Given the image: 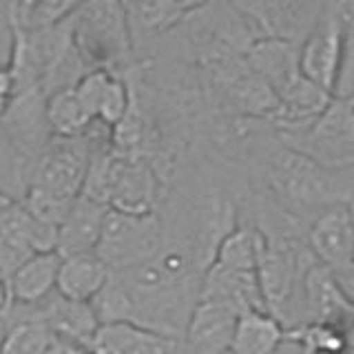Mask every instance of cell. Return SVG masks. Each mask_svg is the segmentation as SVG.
Returning a JSON list of instances; mask_svg holds the SVG:
<instances>
[{"instance_id": "obj_1", "label": "cell", "mask_w": 354, "mask_h": 354, "mask_svg": "<svg viewBox=\"0 0 354 354\" xmlns=\"http://www.w3.org/2000/svg\"><path fill=\"white\" fill-rule=\"evenodd\" d=\"M204 272L191 239H166L153 259L111 272L91 308L100 326L133 324L184 341L188 321L202 299Z\"/></svg>"}, {"instance_id": "obj_2", "label": "cell", "mask_w": 354, "mask_h": 354, "mask_svg": "<svg viewBox=\"0 0 354 354\" xmlns=\"http://www.w3.org/2000/svg\"><path fill=\"white\" fill-rule=\"evenodd\" d=\"M252 142L246 155L252 158L250 169L259 184V195L268 197L281 213L295 219L352 202V188L341 173L328 171L304 153L286 147L274 131L270 140H259V149Z\"/></svg>"}, {"instance_id": "obj_3", "label": "cell", "mask_w": 354, "mask_h": 354, "mask_svg": "<svg viewBox=\"0 0 354 354\" xmlns=\"http://www.w3.org/2000/svg\"><path fill=\"white\" fill-rule=\"evenodd\" d=\"M69 25L75 49L91 71L122 73L138 60L124 0H86Z\"/></svg>"}, {"instance_id": "obj_4", "label": "cell", "mask_w": 354, "mask_h": 354, "mask_svg": "<svg viewBox=\"0 0 354 354\" xmlns=\"http://www.w3.org/2000/svg\"><path fill=\"white\" fill-rule=\"evenodd\" d=\"M277 138L328 171H350L354 169V100L332 95L313 124Z\"/></svg>"}, {"instance_id": "obj_5", "label": "cell", "mask_w": 354, "mask_h": 354, "mask_svg": "<svg viewBox=\"0 0 354 354\" xmlns=\"http://www.w3.org/2000/svg\"><path fill=\"white\" fill-rule=\"evenodd\" d=\"M166 241L160 213L131 215L109 208L95 254L111 272L129 270L153 259Z\"/></svg>"}, {"instance_id": "obj_6", "label": "cell", "mask_w": 354, "mask_h": 354, "mask_svg": "<svg viewBox=\"0 0 354 354\" xmlns=\"http://www.w3.org/2000/svg\"><path fill=\"white\" fill-rule=\"evenodd\" d=\"M58 228L29 213L22 199L0 191V270L5 283L22 263L38 252H53Z\"/></svg>"}, {"instance_id": "obj_7", "label": "cell", "mask_w": 354, "mask_h": 354, "mask_svg": "<svg viewBox=\"0 0 354 354\" xmlns=\"http://www.w3.org/2000/svg\"><path fill=\"white\" fill-rule=\"evenodd\" d=\"M350 204L321 210L306 232L308 250L313 252L315 261L337 274L343 286L352 274L354 259V219Z\"/></svg>"}, {"instance_id": "obj_8", "label": "cell", "mask_w": 354, "mask_h": 354, "mask_svg": "<svg viewBox=\"0 0 354 354\" xmlns=\"http://www.w3.org/2000/svg\"><path fill=\"white\" fill-rule=\"evenodd\" d=\"M343 55V11L337 3H328V9L313 33L299 49V69L310 82L335 95V84Z\"/></svg>"}, {"instance_id": "obj_9", "label": "cell", "mask_w": 354, "mask_h": 354, "mask_svg": "<svg viewBox=\"0 0 354 354\" xmlns=\"http://www.w3.org/2000/svg\"><path fill=\"white\" fill-rule=\"evenodd\" d=\"M166 191H169V184L149 162L118 155L109 191V208L131 215L158 213Z\"/></svg>"}, {"instance_id": "obj_10", "label": "cell", "mask_w": 354, "mask_h": 354, "mask_svg": "<svg viewBox=\"0 0 354 354\" xmlns=\"http://www.w3.org/2000/svg\"><path fill=\"white\" fill-rule=\"evenodd\" d=\"M330 0H252L243 11L263 36L301 44L324 18Z\"/></svg>"}, {"instance_id": "obj_11", "label": "cell", "mask_w": 354, "mask_h": 354, "mask_svg": "<svg viewBox=\"0 0 354 354\" xmlns=\"http://www.w3.org/2000/svg\"><path fill=\"white\" fill-rule=\"evenodd\" d=\"M354 317V299L321 263H313L304 274V321H321L341 332Z\"/></svg>"}, {"instance_id": "obj_12", "label": "cell", "mask_w": 354, "mask_h": 354, "mask_svg": "<svg viewBox=\"0 0 354 354\" xmlns=\"http://www.w3.org/2000/svg\"><path fill=\"white\" fill-rule=\"evenodd\" d=\"M239 313L219 301L199 299L188 321L184 343L191 354H228Z\"/></svg>"}, {"instance_id": "obj_13", "label": "cell", "mask_w": 354, "mask_h": 354, "mask_svg": "<svg viewBox=\"0 0 354 354\" xmlns=\"http://www.w3.org/2000/svg\"><path fill=\"white\" fill-rule=\"evenodd\" d=\"M33 313L58 341L71 343V346L84 350L91 348L93 337L100 328L91 304L71 301V299H64L58 292L44 299L42 304L33 306Z\"/></svg>"}, {"instance_id": "obj_14", "label": "cell", "mask_w": 354, "mask_h": 354, "mask_svg": "<svg viewBox=\"0 0 354 354\" xmlns=\"http://www.w3.org/2000/svg\"><path fill=\"white\" fill-rule=\"evenodd\" d=\"M106 213H109L106 204L95 202V199L86 195H77L58 226L55 252H58L60 257L95 252L100 235H102Z\"/></svg>"}, {"instance_id": "obj_15", "label": "cell", "mask_w": 354, "mask_h": 354, "mask_svg": "<svg viewBox=\"0 0 354 354\" xmlns=\"http://www.w3.org/2000/svg\"><path fill=\"white\" fill-rule=\"evenodd\" d=\"M202 299L230 306L239 315L250 310H266L257 270H230L210 263L204 272Z\"/></svg>"}, {"instance_id": "obj_16", "label": "cell", "mask_w": 354, "mask_h": 354, "mask_svg": "<svg viewBox=\"0 0 354 354\" xmlns=\"http://www.w3.org/2000/svg\"><path fill=\"white\" fill-rule=\"evenodd\" d=\"M186 343L162 337L133 324L100 326L88 352L91 354H184Z\"/></svg>"}, {"instance_id": "obj_17", "label": "cell", "mask_w": 354, "mask_h": 354, "mask_svg": "<svg viewBox=\"0 0 354 354\" xmlns=\"http://www.w3.org/2000/svg\"><path fill=\"white\" fill-rule=\"evenodd\" d=\"M136 53L144 42L164 40L188 18L177 0H124Z\"/></svg>"}, {"instance_id": "obj_18", "label": "cell", "mask_w": 354, "mask_h": 354, "mask_svg": "<svg viewBox=\"0 0 354 354\" xmlns=\"http://www.w3.org/2000/svg\"><path fill=\"white\" fill-rule=\"evenodd\" d=\"M62 257L58 252H38L9 277L5 288L9 304L36 306L55 292Z\"/></svg>"}, {"instance_id": "obj_19", "label": "cell", "mask_w": 354, "mask_h": 354, "mask_svg": "<svg viewBox=\"0 0 354 354\" xmlns=\"http://www.w3.org/2000/svg\"><path fill=\"white\" fill-rule=\"evenodd\" d=\"M299 49H301V44L297 42L261 36L250 44L246 58L252 69L259 73L261 80L277 95L297 75H301V69H299Z\"/></svg>"}, {"instance_id": "obj_20", "label": "cell", "mask_w": 354, "mask_h": 354, "mask_svg": "<svg viewBox=\"0 0 354 354\" xmlns=\"http://www.w3.org/2000/svg\"><path fill=\"white\" fill-rule=\"evenodd\" d=\"M109 277V266L95 252L71 254V257H62L60 261L55 292L64 299H71V301L91 304L95 295L106 286Z\"/></svg>"}, {"instance_id": "obj_21", "label": "cell", "mask_w": 354, "mask_h": 354, "mask_svg": "<svg viewBox=\"0 0 354 354\" xmlns=\"http://www.w3.org/2000/svg\"><path fill=\"white\" fill-rule=\"evenodd\" d=\"M286 341V328L266 310L239 315L228 354H277Z\"/></svg>"}, {"instance_id": "obj_22", "label": "cell", "mask_w": 354, "mask_h": 354, "mask_svg": "<svg viewBox=\"0 0 354 354\" xmlns=\"http://www.w3.org/2000/svg\"><path fill=\"white\" fill-rule=\"evenodd\" d=\"M47 124L55 138H82L86 136L95 120L86 113L75 86L60 88L47 97Z\"/></svg>"}, {"instance_id": "obj_23", "label": "cell", "mask_w": 354, "mask_h": 354, "mask_svg": "<svg viewBox=\"0 0 354 354\" xmlns=\"http://www.w3.org/2000/svg\"><path fill=\"white\" fill-rule=\"evenodd\" d=\"M286 341L295 343L301 354H343L346 337L337 326L321 321H304V324L286 328Z\"/></svg>"}, {"instance_id": "obj_24", "label": "cell", "mask_w": 354, "mask_h": 354, "mask_svg": "<svg viewBox=\"0 0 354 354\" xmlns=\"http://www.w3.org/2000/svg\"><path fill=\"white\" fill-rule=\"evenodd\" d=\"M343 11V55L335 97L354 100V3H337Z\"/></svg>"}, {"instance_id": "obj_25", "label": "cell", "mask_w": 354, "mask_h": 354, "mask_svg": "<svg viewBox=\"0 0 354 354\" xmlns=\"http://www.w3.org/2000/svg\"><path fill=\"white\" fill-rule=\"evenodd\" d=\"M129 84L120 73H111L109 82L104 86L102 100H100V109H97V122L109 129H113L120 124V120L127 115L129 109Z\"/></svg>"}, {"instance_id": "obj_26", "label": "cell", "mask_w": 354, "mask_h": 354, "mask_svg": "<svg viewBox=\"0 0 354 354\" xmlns=\"http://www.w3.org/2000/svg\"><path fill=\"white\" fill-rule=\"evenodd\" d=\"M86 0H40V5L33 9L25 29H44L55 27L69 20Z\"/></svg>"}, {"instance_id": "obj_27", "label": "cell", "mask_w": 354, "mask_h": 354, "mask_svg": "<svg viewBox=\"0 0 354 354\" xmlns=\"http://www.w3.org/2000/svg\"><path fill=\"white\" fill-rule=\"evenodd\" d=\"M16 95V84H14V75H11L9 66H0V122L7 115V111L14 102Z\"/></svg>"}, {"instance_id": "obj_28", "label": "cell", "mask_w": 354, "mask_h": 354, "mask_svg": "<svg viewBox=\"0 0 354 354\" xmlns=\"http://www.w3.org/2000/svg\"><path fill=\"white\" fill-rule=\"evenodd\" d=\"M188 14H193V11H197V9H204V7H208V5H215V3H226V0H177ZM230 3V0H228Z\"/></svg>"}, {"instance_id": "obj_29", "label": "cell", "mask_w": 354, "mask_h": 354, "mask_svg": "<svg viewBox=\"0 0 354 354\" xmlns=\"http://www.w3.org/2000/svg\"><path fill=\"white\" fill-rule=\"evenodd\" d=\"M352 206V219H354V202L350 204ZM346 290L352 295V299H354V259H352V274H350V279H348V283H346Z\"/></svg>"}, {"instance_id": "obj_30", "label": "cell", "mask_w": 354, "mask_h": 354, "mask_svg": "<svg viewBox=\"0 0 354 354\" xmlns=\"http://www.w3.org/2000/svg\"><path fill=\"white\" fill-rule=\"evenodd\" d=\"M250 3H252V0H230V5L235 7L237 11H241V14L250 7Z\"/></svg>"}, {"instance_id": "obj_31", "label": "cell", "mask_w": 354, "mask_h": 354, "mask_svg": "<svg viewBox=\"0 0 354 354\" xmlns=\"http://www.w3.org/2000/svg\"><path fill=\"white\" fill-rule=\"evenodd\" d=\"M332 3H354V0H332Z\"/></svg>"}, {"instance_id": "obj_32", "label": "cell", "mask_w": 354, "mask_h": 354, "mask_svg": "<svg viewBox=\"0 0 354 354\" xmlns=\"http://www.w3.org/2000/svg\"><path fill=\"white\" fill-rule=\"evenodd\" d=\"M5 283V274H3V270H0V286Z\"/></svg>"}]
</instances>
